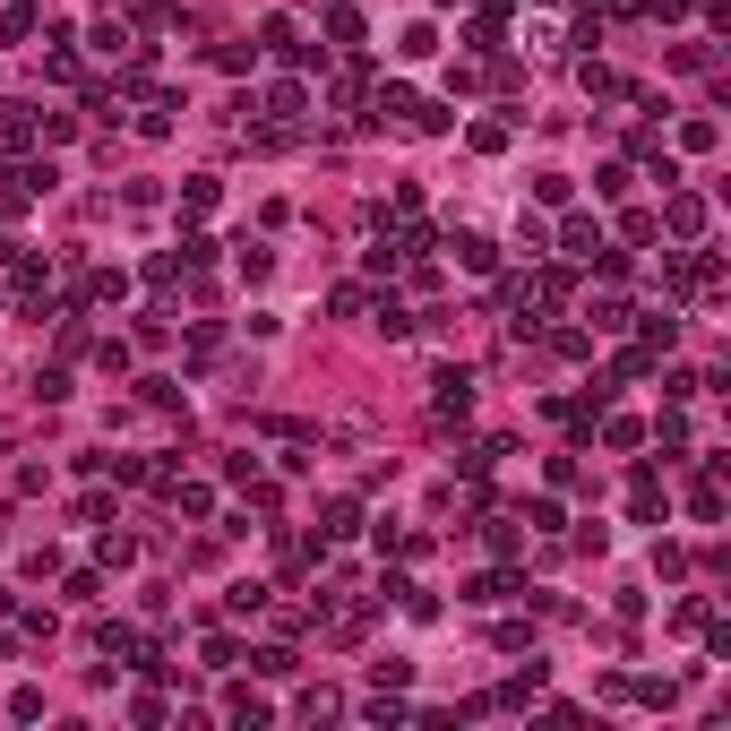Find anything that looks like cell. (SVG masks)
Here are the masks:
<instances>
[{
	"label": "cell",
	"mask_w": 731,
	"mask_h": 731,
	"mask_svg": "<svg viewBox=\"0 0 731 731\" xmlns=\"http://www.w3.org/2000/svg\"><path fill=\"white\" fill-rule=\"evenodd\" d=\"M671 233H680V241L706 233V198H671Z\"/></svg>",
	"instance_id": "cell-1"
},
{
	"label": "cell",
	"mask_w": 731,
	"mask_h": 731,
	"mask_svg": "<svg viewBox=\"0 0 731 731\" xmlns=\"http://www.w3.org/2000/svg\"><path fill=\"white\" fill-rule=\"evenodd\" d=\"M473 405V379L465 370H439V413H465Z\"/></svg>",
	"instance_id": "cell-2"
},
{
	"label": "cell",
	"mask_w": 731,
	"mask_h": 731,
	"mask_svg": "<svg viewBox=\"0 0 731 731\" xmlns=\"http://www.w3.org/2000/svg\"><path fill=\"white\" fill-rule=\"evenodd\" d=\"M267 52H276V61H301V35H293V18H267Z\"/></svg>",
	"instance_id": "cell-3"
},
{
	"label": "cell",
	"mask_w": 731,
	"mask_h": 731,
	"mask_svg": "<svg viewBox=\"0 0 731 731\" xmlns=\"http://www.w3.org/2000/svg\"><path fill=\"white\" fill-rule=\"evenodd\" d=\"M396 52H405V61H430V52H439V35H430V26H405V35H396Z\"/></svg>",
	"instance_id": "cell-4"
},
{
	"label": "cell",
	"mask_w": 731,
	"mask_h": 731,
	"mask_svg": "<svg viewBox=\"0 0 731 731\" xmlns=\"http://www.w3.org/2000/svg\"><path fill=\"white\" fill-rule=\"evenodd\" d=\"M568 258H602V233H594V224H585V215H577V224H568Z\"/></svg>",
	"instance_id": "cell-5"
},
{
	"label": "cell",
	"mask_w": 731,
	"mask_h": 731,
	"mask_svg": "<svg viewBox=\"0 0 731 731\" xmlns=\"http://www.w3.org/2000/svg\"><path fill=\"white\" fill-rule=\"evenodd\" d=\"M456 258H465L473 276H482V267H491V241H482V233H456Z\"/></svg>",
	"instance_id": "cell-6"
}]
</instances>
